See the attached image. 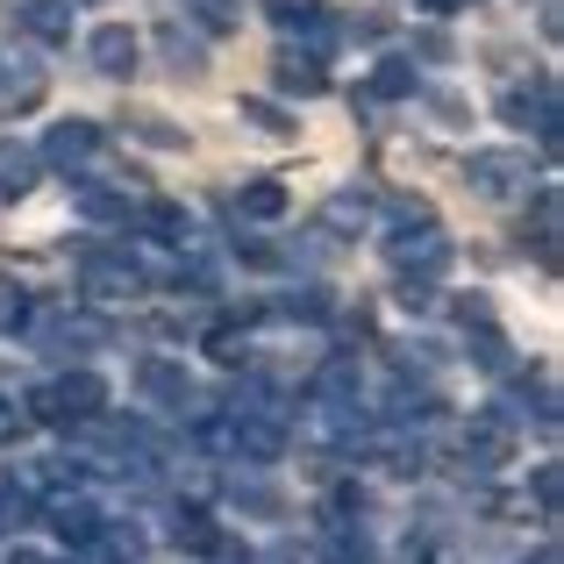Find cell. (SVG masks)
<instances>
[{
	"label": "cell",
	"mask_w": 564,
	"mask_h": 564,
	"mask_svg": "<svg viewBox=\"0 0 564 564\" xmlns=\"http://www.w3.org/2000/svg\"><path fill=\"white\" fill-rule=\"evenodd\" d=\"M143 264L129 258V250H86L79 258V286L94 293V301H129V293H143Z\"/></svg>",
	"instance_id": "cell-1"
},
{
	"label": "cell",
	"mask_w": 564,
	"mask_h": 564,
	"mask_svg": "<svg viewBox=\"0 0 564 564\" xmlns=\"http://www.w3.org/2000/svg\"><path fill=\"white\" fill-rule=\"evenodd\" d=\"M386 258H393L400 279H436L443 264H451V243L436 236V221H422V236H414V221H408V229L386 236Z\"/></svg>",
	"instance_id": "cell-2"
},
{
	"label": "cell",
	"mask_w": 564,
	"mask_h": 564,
	"mask_svg": "<svg viewBox=\"0 0 564 564\" xmlns=\"http://www.w3.org/2000/svg\"><path fill=\"white\" fill-rule=\"evenodd\" d=\"M137 393L151 400V408H165V414H186L193 400V379H186V365H172V358H137Z\"/></svg>",
	"instance_id": "cell-3"
},
{
	"label": "cell",
	"mask_w": 564,
	"mask_h": 564,
	"mask_svg": "<svg viewBox=\"0 0 564 564\" xmlns=\"http://www.w3.org/2000/svg\"><path fill=\"white\" fill-rule=\"evenodd\" d=\"M522 180H536V172H529V151H471V165H465V186L486 193V200L514 193Z\"/></svg>",
	"instance_id": "cell-4"
},
{
	"label": "cell",
	"mask_w": 564,
	"mask_h": 564,
	"mask_svg": "<svg viewBox=\"0 0 564 564\" xmlns=\"http://www.w3.org/2000/svg\"><path fill=\"white\" fill-rule=\"evenodd\" d=\"M86 57H94V72H108V79H129V72L143 65V36L129 22H100L94 36H86Z\"/></svg>",
	"instance_id": "cell-5"
},
{
	"label": "cell",
	"mask_w": 564,
	"mask_h": 564,
	"mask_svg": "<svg viewBox=\"0 0 564 564\" xmlns=\"http://www.w3.org/2000/svg\"><path fill=\"white\" fill-rule=\"evenodd\" d=\"M51 400H57V429L100 422V408H108V379H100V372H65L51 386Z\"/></svg>",
	"instance_id": "cell-6"
},
{
	"label": "cell",
	"mask_w": 564,
	"mask_h": 564,
	"mask_svg": "<svg viewBox=\"0 0 564 564\" xmlns=\"http://www.w3.org/2000/svg\"><path fill=\"white\" fill-rule=\"evenodd\" d=\"M229 451L243 457V465H279V457H286V422H279L272 408H264V414H236Z\"/></svg>",
	"instance_id": "cell-7"
},
{
	"label": "cell",
	"mask_w": 564,
	"mask_h": 564,
	"mask_svg": "<svg viewBox=\"0 0 564 564\" xmlns=\"http://www.w3.org/2000/svg\"><path fill=\"white\" fill-rule=\"evenodd\" d=\"M465 457L479 471H500L514 457V422L508 414H471V429H465Z\"/></svg>",
	"instance_id": "cell-8"
},
{
	"label": "cell",
	"mask_w": 564,
	"mask_h": 564,
	"mask_svg": "<svg viewBox=\"0 0 564 564\" xmlns=\"http://www.w3.org/2000/svg\"><path fill=\"white\" fill-rule=\"evenodd\" d=\"M94 151H100V122H57L43 137V165H57V172H79Z\"/></svg>",
	"instance_id": "cell-9"
},
{
	"label": "cell",
	"mask_w": 564,
	"mask_h": 564,
	"mask_svg": "<svg viewBox=\"0 0 564 564\" xmlns=\"http://www.w3.org/2000/svg\"><path fill=\"white\" fill-rule=\"evenodd\" d=\"M272 22L286 29V36H307V51H329V43L344 36V29L329 22V8H315V0H279Z\"/></svg>",
	"instance_id": "cell-10"
},
{
	"label": "cell",
	"mask_w": 564,
	"mask_h": 564,
	"mask_svg": "<svg viewBox=\"0 0 564 564\" xmlns=\"http://www.w3.org/2000/svg\"><path fill=\"white\" fill-rule=\"evenodd\" d=\"M36 514H43V522H51V529H57L65 543H72V551H79V543H94V529L108 522V514H100L94 500H79V494H57L51 508H36Z\"/></svg>",
	"instance_id": "cell-11"
},
{
	"label": "cell",
	"mask_w": 564,
	"mask_h": 564,
	"mask_svg": "<svg viewBox=\"0 0 564 564\" xmlns=\"http://www.w3.org/2000/svg\"><path fill=\"white\" fill-rule=\"evenodd\" d=\"M272 79H279V94H301V100L329 94V72H322V51H279V57H272Z\"/></svg>",
	"instance_id": "cell-12"
},
{
	"label": "cell",
	"mask_w": 564,
	"mask_h": 564,
	"mask_svg": "<svg viewBox=\"0 0 564 564\" xmlns=\"http://www.w3.org/2000/svg\"><path fill=\"white\" fill-rule=\"evenodd\" d=\"M43 94H51L43 65H0V115H36Z\"/></svg>",
	"instance_id": "cell-13"
},
{
	"label": "cell",
	"mask_w": 564,
	"mask_h": 564,
	"mask_svg": "<svg viewBox=\"0 0 564 564\" xmlns=\"http://www.w3.org/2000/svg\"><path fill=\"white\" fill-rule=\"evenodd\" d=\"M22 29L36 43H72V0H22Z\"/></svg>",
	"instance_id": "cell-14"
},
{
	"label": "cell",
	"mask_w": 564,
	"mask_h": 564,
	"mask_svg": "<svg viewBox=\"0 0 564 564\" xmlns=\"http://www.w3.org/2000/svg\"><path fill=\"white\" fill-rule=\"evenodd\" d=\"M158 51L172 57V72H180V79H200V72H207V43L193 36V29H180V22L158 29Z\"/></svg>",
	"instance_id": "cell-15"
},
{
	"label": "cell",
	"mask_w": 564,
	"mask_h": 564,
	"mask_svg": "<svg viewBox=\"0 0 564 564\" xmlns=\"http://www.w3.org/2000/svg\"><path fill=\"white\" fill-rule=\"evenodd\" d=\"M215 536H221V529H215V514H207V508H172V543H180V551L207 557V551H215Z\"/></svg>",
	"instance_id": "cell-16"
},
{
	"label": "cell",
	"mask_w": 564,
	"mask_h": 564,
	"mask_svg": "<svg viewBox=\"0 0 564 564\" xmlns=\"http://www.w3.org/2000/svg\"><path fill=\"white\" fill-rule=\"evenodd\" d=\"M236 215H243V221H279V215H286V186H279V180H250L243 193H236Z\"/></svg>",
	"instance_id": "cell-17"
},
{
	"label": "cell",
	"mask_w": 564,
	"mask_h": 564,
	"mask_svg": "<svg viewBox=\"0 0 564 564\" xmlns=\"http://www.w3.org/2000/svg\"><path fill=\"white\" fill-rule=\"evenodd\" d=\"M272 315L279 322H329L336 301H329V286H293L286 301H272Z\"/></svg>",
	"instance_id": "cell-18"
},
{
	"label": "cell",
	"mask_w": 564,
	"mask_h": 564,
	"mask_svg": "<svg viewBox=\"0 0 564 564\" xmlns=\"http://www.w3.org/2000/svg\"><path fill=\"white\" fill-rule=\"evenodd\" d=\"M436 408H443V400L429 393V386H408V379H400L393 393H386V422H400V429H408V422H429Z\"/></svg>",
	"instance_id": "cell-19"
},
{
	"label": "cell",
	"mask_w": 564,
	"mask_h": 564,
	"mask_svg": "<svg viewBox=\"0 0 564 564\" xmlns=\"http://www.w3.org/2000/svg\"><path fill=\"white\" fill-rule=\"evenodd\" d=\"M29 186H36V151H22V143H0V200H22Z\"/></svg>",
	"instance_id": "cell-20"
},
{
	"label": "cell",
	"mask_w": 564,
	"mask_h": 564,
	"mask_svg": "<svg viewBox=\"0 0 564 564\" xmlns=\"http://www.w3.org/2000/svg\"><path fill=\"white\" fill-rule=\"evenodd\" d=\"M322 564H372L365 529L358 522H329V536H322Z\"/></svg>",
	"instance_id": "cell-21"
},
{
	"label": "cell",
	"mask_w": 564,
	"mask_h": 564,
	"mask_svg": "<svg viewBox=\"0 0 564 564\" xmlns=\"http://www.w3.org/2000/svg\"><path fill=\"white\" fill-rule=\"evenodd\" d=\"M143 229H151L158 243H193V215L180 200H151V207H143Z\"/></svg>",
	"instance_id": "cell-22"
},
{
	"label": "cell",
	"mask_w": 564,
	"mask_h": 564,
	"mask_svg": "<svg viewBox=\"0 0 564 564\" xmlns=\"http://www.w3.org/2000/svg\"><path fill=\"white\" fill-rule=\"evenodd\" d=\"M422 94V79H414V65H400V57H386V65L365 79V100H408Z\"/></svg>",
	"instance_id": "cell-23"
},
{
	"label": "cell",
	"mask_w": 564,
	"mask_h": 564,
	"mask_svg": "<svg viewBox=\"0 0 564 564\" xmlns=\"http://www.w3.org/2000/svg\"><path fill=\"white\" fill-rule=\"evenodd\" d=\"M72 207H79L86 221H129V193H115V186H94V180H86L79 193H72Z\"/></svg>",
	"instance_id": "cell-24"
},
{
	"label": "cell",
	"mask_w": 564,
	"mask_h": 564,
	"mask_svg": "<svg viewBox=\"0 0 564 564\" xmlns=\"http://www.w3.org/2000/svg\"><path fill=\"white\" fill-rule=\"evenodd\" d=\"M471 365H479V372H514V350L494 322H471Z\"/></svg>",
	"instance_id": "cell-25"
},
{
	"label": "cell",
	"mask_w": 564,
	"mask_h": 564,
	"mask_svg": "<svg viewBox=\"0 0 564 564\" xmlns=\"http://www.w3.org/2000/svg\"><path fill=\"white\" fill-rule=\"evenodd\" d=\"M365 221H372V207H365V193H336V200L322 207V236H358Z\"/></svg>",
	"instance_id": "cell-26"
},
{
	"label": "cell",
	"mask_w": 564,
	"mask_h": 564,
	"mask_svg": "<svg viewBox=\"0 0 564 564\" xmlns=\"http://www.w3.org/2000/svg\"><path fill=\"white\" fill-rule=\"evenodd\" d=\"M36 486H22V479H0V529H29L36 522Z\"/></svg>",
	"instance_id": "cell-27"
},
{
	"label": "cell",
	"mask_w": 564,
	"mask_h": 564,
	"mask_svg": "<svg viewBox=\"0 0 564 564\" xmlns=\"http://www.w3.org/2000/svg\"><path fill=\"white\" fill-rule=\"evenodd\" d=\"M229 500H236V508H250V514H279V486L258 479V471H236V479H229Z\"/></svg>",
	"instance_id": "cell-28"
},
{
	"label": "cell",
	"mask_w": 564,
	"mask_h": 564,
	"mask_svg": "<svg viewBox=\"0 0 564 564\" xmlns=\"http://www.w3.org/2000/svg\"><path fill=\"white\" fill-rule=\"evenodd\" d=\"M200 344H207V358H215V365H243V358H250V336H243V322H215V329H207Z\"/></svg>",
	"instance_id": "cell-29"
},
{
	"label": "cell",
	"mask_w": 564,
	"mask_h": 564,
	"mask_svg": "<svg viewBox=\"0 0 564 564\" xmlns=\"http://www.w3.org/2000/svg\"><path fill=\"white\" fill-rule=\"evenodd\" d=\"M529 229H536L543 264H557V186H543V193H536V215H529Z\"/></svg>",
	"instance_id": "cell-30"
},
{
	"label": "cell",
	"mask_w": 564,
	"mask_h": 564,
	"mask_svg": "<svg viewBox=\"0 0 564 564\" xmlns=\"http://www.w3.org/2000/svg\"><path fill=\"white\" fill-rule=\"evenodd\" d=\"M129 137L151 143V151H186V129H172L165 115H129Z\"/></svg>",
	"instance_id": "cell-31"
},
{
	"label": "cell",
	"mask_w": 564,
	"mask_h": 564,
	"mask_svg": "<svg viewBox=\"0 0 564 564\" xmlns=\"http://www.w3.org/2000/svg\"><path fill=\"white\" fill-rule=\"evenodd\" d=\"M315 400H358V365L350 358H329L315 379Z\"/></svg>",
	"instance_id": "cell-32"
},
{
	"label": "cell",
	"mask_w": 564,
	"mask_h": 564,
	"mask_svg": "<svg viewBox=\"0 0 564 564\" xmlns=\"http://www.w3.org/2000/svg\"><path fill=\"white\" fill-rule=\"evenodd\" d=\"M236 115H243L250 129H264V137H293V115L279 108V100H243V108H236Z\"/></svg>",
	"instance_id": "cell-33"
},
{
	"label": "cell",
	"mask_w": 564,
	"mask_h": 564,
	"mask_svg": "<svg viewBox=\"0 0 564 564\" xmlns=\"http://www.w3.org/2000/svg\"><path fill=\"white\" fill-rule=\"evenodd\" d=\"M29 322H36V307H29V293H0V336H22Z\"/></svg>",
	"instance_id": "cell-34"
},
{
	"label": "cell",
	"mask_w": 564,
	"mask_h": 564,
	"mask_svg": "<svg viewBox=\"0 0 564 564\" xmlns=\"http://www.w3.org/2000/svg\"><path fill=\"white\" fill-rule=\"evenodd\" d=\"M400 307H408V315H429V307H436V279H400Z\"/></svg>",
	"instance_id": "cell-35"
},
{
	"label": "cell",
	"mask_w": 564,
	"mask_h": 564,
	"mask_svg": "<svg viewBox=\"0 0 564 564\" xmlns=\"http://www.w3.org/2000/svg\"><path fill=\"white\" fill-rule=\"evenodd\" d=\"M557 494H564V471L557 465H536V508L557 522Z\"/></svg>",
	"instance_id": "cell-36"
},
{
	"label": "cell",
	"mask_w": 564,
	"mask_h": 564,
	"mask_svg": "<svg viewBox=\"0 0 564 564\" xmlns=\"http://www.w3.org/2000/svg\"><path fill=\"white\" fill-rule=\"evenodd\" d=\"M29 436V408H14L8 393H0V451H8V443H22Z\"/></svg>",
	"instance_id": "cell-37"
},
{
	"label": "cell",
	"mask_w": 564,
	"mask_h": 564,
	"mask_svg": "<svg viewBox=\"0 0 564 564\" xmlns=\"http://www.w3.org/2000/svg\"><path fill=\"white\" fill-rule=\"evenodd\" d=\"M200 22L207 29H236V0H200Z\"/></svg>",
	"instance_id": "cell-38"
},
{
	"label": "cell",
	"mask_w": 564,
	"mask_h": 564,
	"mask_svg": "<svg viewBox=\"0 0 564 564\" xmlns=\"http://www.w3.org/2000/svg\"><path fill=\"white\" fill-rule=\"evenodd\" d=\"M414 51H422V57H451V36H443V29H422V36H414Z\"/></svg>",
	"instance_id": "cell-39"
},
{
	"label": "cell",
	"mask_w": 564,
	"mask_h": 564,
	"mask_svg": "<svg viewBox=\"0 0 564 564\" xmlns=\"http://www.w3.org/2000/svg\"><path fill=\"white\" fill-rule=\"evenodd\" d=\"M207 557H215V564H258V557H250V551H236L229 536H215V551H207Z\"/></svg>",
	"instance_id": "cell-40"
},
{
	"label": "cell",
	"mask_w": 564,
	"mask_h": 564,
	"mask_svg": "<svg viewBox=\"0 0 564 564\" xmlns=\"http://www.w3.org/2000/svg\"><path fill=\"white\" fill-rule=\"evenodd\" d=\"M457 322H465V329H471V322H494V307H486L479 293H471V301H457Z\"/></svg>",
	"instance_id": "cell-41"
},
{
	"label": "cell",
	"mask_w": 564,
	"mask_h": 564,
	"mask_svg": "<svg viewBox=\"0 0 564 564\" xmlns=\"http://www.w3.org/2000/svg\"><path fill=\"white\" fill-rule=\"evenodd\" d=\"M429 8H443V14H451V8H471V0H429Z\"/></svg>",
	"instance_id": "cell-42"
},
{
	"label": "cell",
	"mask_w": 564,
	"mask_h": 564,
	"mask_svg": "<svg viewBox=\"0 0 564 564\" xmlns=\"http://www.w3.org/2000/svg\"><path fill=\"white\" fill-rule=\"evenodd\" d=\"M8 564H43V557H36V551H14V557H8Z\"/></svg>",
	"instance_id": "cell-43"
},
{
	"label": "cell",
	"mask_w": 564,
	"mask_h": 564,
	"mask_svg": "<svg viewBox=\"0 0 564 564\" xmlns=\"http://www.w3.org/2000/svg\"><path fill=\"white\" fill-rule=\"evenodd\" d=\"M536 564H557V551H543V557H536Z\"/></svg>",
	"instance_id": "cell-44"
},
{
	"label": "cell",
	"mask_w": 564,
	"mask_h": 564,
	"mask_svg": "<svg viewBox=\"0 0 564 564\" xmlns=\"http://www.w3.org/2000/svg\"><path fill=\"white\" fill-rule=\"evenodd\" d=\"M79 564H86V557H79Z\"/></svg>",
	"instance_id": "cell-45"
}]
</instances>
